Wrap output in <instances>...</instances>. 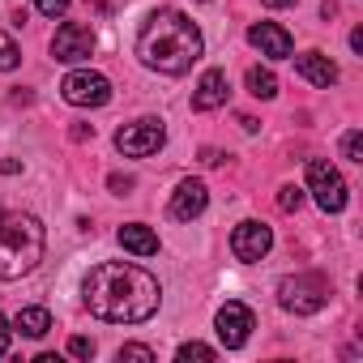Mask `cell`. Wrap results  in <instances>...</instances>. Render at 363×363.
<instances>
[{
	"label": "cell",
	"mask_w": 363,
	"mask_h": 363,
	"mask_svg": "<svg viewBox=\"0 0 363 363\" xmlns=\"http://www.w3.org/2000/svg\"><path fill=\"white\" fill-rule=\"evenodd\" d=\"M206 206H210V189L201 184V179H179V189L171 193L167 214H171L175 223H193V218L206 214Z\"/></svg>",
	"instance_id": "cell-11"
},
{
	"label": "cell",
	"mask_w": 363,
	"mask_h": 363,
	"mask_svg": "<svg viewBox=\"0 0 363 363\" xmlns=\"http://www.w3.org/2000/svg\"><path fill=\"white\" fill-rule=\"evenodd\" d=\"M201 162H206V167H218V162H223V154H218V150H201Z\"/></svg>",
	"instance_id": "cell-29"
},
{
	"label": "cell",
	"mask_w": 363,
	"mask_h": 363,
	"mask_svg": "<svg viewBox=\"0 0 363 363\" xmlns=\"http://www.w3.org/2000/svg\"><path fill=\"white\" fill-rule=\"evenodd\" d=\"M248 43H252L261 56H269V60H286V56H291V48H295V43H291V35H286L278 22H257V26L248 30Z\"/></svg>",
	"instance_id": "cell-12"
},
{
	"label": "cell",
	"mask_w": 363,
	"mask_h": 363,
	"mask_svg": "<svg viewBox=\"0 0 363 363\" xmlns=\"http://www.w3.org/2000/svg\"><path fill=\"white\" fill-rule=\"evenodd\" d=\"M94 26H86V22H65L56 35H52V56L60 60V65H82V60H90L94 56Z\"/></svg>",
	"instance_id": "cell-8"
},
{
	"label": "cell",
	"mask_w": 363,
	"mask_h": 363,
	"mask_svg": "<svg viewBox=\"0 0 363 363\" xmlns=\"http://www.w3.org/2000/svg\"><path fill=\"white\" fill-rule=\"evenodd\" d=\"M175 359L179 363H193V359H214V346H206V342H184L175 350Z\"/></svg>",
	"instance_id": "cell-19"
},
{
	"label": "cell",
	"mask_w": 363,
	"mask_h": 363,
	"mask_svg": "<svg viewBox=\"0 0 363 363\" xmlns=\"http://www.w3.org/2000/svg\"><path fill=\"white\" fill-rule=\"evenodd\" d=\"M201 52H206V39L197 22L179 9H154L137 30V60L167 77L189 73L201 60Z\"/></svg>",
	"instance_id": "cell-2"
},
{
	"label": "cell",
	"mask_w": 363,
	"mask_h": 363,
	"mask_svg": "<svg viewBox=\"0 0 363 363\" xmlns=\"http://www.w3.org/2000/svg\"><path fill=\"white\" fill-rule=\"evenodd\" d=\"M116 240H120V248L133 252V257H154V252H158V235H154L145 223H124V227L116 231Z\"/></svg>",
	"instance_id": "cell-15"
},
{
	"label": "cell",
	"mask_w": 363,
	"mask_h": 363,
	"mask_svg": "<svg viewBox=\"0 0 363 363\" xmlns=\"http://www.w3.org/2000/svg\"><path fill=\"white\" fill-rule=\"evenodd\" d=\"M48 329H52V312L48 308H22L13 316V333H22V337H43Z\"/></svg>",
	"instance_id": "cell-16"
},
{
	"label": "cell",
	"mask_w": 363,
	"mask_h": 363,
	"mask_svg": "<svg viewBox=\"0 0 363 363\" xmlns=\"http://www.w3.org/2000/svg\"><path fill=\"white\" fill-rule=\"evenodd\" d=\"M299 206H303V189L282 184V189H278V210H286V214H291V210H299Z\"/></svg>",
	"instance_id": "cell-21"
},
{
	"label": "cell",
	"mask_w": 363,
	"mask_h": 363,
	"mask_svg": "<svg viewBox=\"0 0 363 363\" xmlns=\"http://www.w3.org/2000/svg\"><path fill=\"white\" fill-rule=\"evenodd\" d=\"M86 137H94V128H86V124H77V128H73V141H86Z\"/></svg>",
	"instance_id": "cell-31"
},
{
	"label": "cell",
	"mask_w": 363,
	"mask_h": 363,
	"mask_svg": "<svg viewBox=\"0 0 363 363\" xmlns=\"http://www.w3.org/2000/svg\"><path fill=\"white\" fill-rule=\"evenodd\" d=\"M60 94H65V103H73V107H107V103H111V82H107L103 73L73 69V73L60 82Z\"/></svg>",
	"instance_id": "cell-7"
},
{
	"label": "cell",
	"mask_w": 363,
	"mask_h": 363,
	"mask_svg": "<svg viewBox=\"0 0 363 363\" xmlns=\"http://www.w3.org/2000/svg\"><path fill=\"white\" fill-rule=\"evenodd\" d=\"M48 248V231L35 214L22 210H0V282L26 278Z\"/></svg>",
	"instance_id": "cell-3"
},
{
	"label": "cell",
	"mask_w": 363,
	"mask_h": 363,
	"mask_svg": "<svg viewBox=\"0 0 363 363\" xmlns=\"http://www.w3.org/2000/svg\"><path fill=\"white\" fill-rule=\"evenodd\" d=\"M69 5H73V0H35V9H39L43 18H65Z\"/></svg>",
	"instance_id": "cell-23"
},
{
	"label": "cell",
	"mask_w": 363,
	"mask_h": 363,
	"mask_svg": "<svg viewBox=\"0 0 363 363\" xmlns=\"http://www.w3.org/2000/svg\"><path fill=\"white\" fill-rule=\"evenodd\" d=\"M82 299L90 308V316L111 320V325H141L158 312L162 303V286L154 274H145L141 265L128 261H103L86 274L82 282Z\"/></svg>",
	"instance_id": "cell-1"
},
{
	"label": "cell",
	"mask_w": 363,
	"mask_h": 363,
	"mask_svg": "<svg viewBox=\"0 0 363 363\" xmlns=\"http://www.w3.org/2000/svg\"><path fill=\"white\" fill-rule=\"evenodd\" d=\"M162 145H167V128H162V120H154V116L133 120V124H124V128L116 133V150H120L124 158H150V154H158Z\"/></svg>",
	"instance_id": "cell-6"
},
{
	"label": "cell",
	"mask_w": 363,
	"mask_h": 363,
	"mask_svg": "<svg viewBox=\"0 0 363 363\" xmlns=\"http://www.w3.org/2000/svg\"><path fill=\"white\" fill-rule=\"evenodd\" d=\"M342 158H350V162H363V133H359V128H350V133L342 137Z\"/></svg>",
	"instance_id": "cell-20"
},
{
	"label": "cell",
	"mask_w": 363,
	"mask_h": 363,
	"mask_svg": "<svg viewBox=\"0 0 363 363\" xmlns=\"http://www.w3.org/2000/svg\"><path fill=\"white\" fill-rule=\"evenodd\" d=\"M227 94H231L227 73L223 69H206L201 82H197V90H193V111H214V107L227 103Z\"/></svg>",
	"instance_id": "cell-13"
},
{
	"label": "cell",
	"mask_w": 363,
	"mask_h": 363,
	"mask_svg": "<svg viewBox=\"0 0 363 363\" xmlns=\"http://www.w3.org/2000/svg\"><path fill=\"white\" fill-rule=\"evenodd\" d=\"M261 5H265V9H291L295 0H261Z\"/></svg>",
	"instance_id": "cell-30"
},
{
	"label": "cell",
	"mask_w": 363,
	"mask_h": 363,
	"mask_svg": "<svg viewBox=\"0 0 363 363\" xmlns=\"http://www.w3.org/2000/svg\"><path fill=\"white\" fill-rule=\"evenodd\" d=\"M107 189H111L116 197H124V193H133V179H128V175H111V179H107Z\"/></svg>",
	"instance_id": "cell-25"
},
{
	"label": "cell",
	"mask_w": 363,
	"mask_h": 363,
	"mask_svg": "<svg viewBox=\"0 0 363 363\" xmlns=\"http://www.w3.org/2000/svg\"><path fill=\"white\" fill-rule=\"evenodd\" d=\"M295 73H299L303 82L320 86V90H329V86L337 82V65H333L325 52H303V56H295Z\"/></svg>",
	"instance_id": "cell-14"
},
{
	"label": "cell",
	"mask_w": 363,
	"mask_h": 363,
	"mask_svg": "<svg viewBox=\"0 0 363 363\" xmlns=\"http://www.w3.org/2000/svg\"><path fill=\"white\" fill-rule=\"evenodd\" d=\"M69 354L73 359H94V342L90 337H69Z\"/></svg>",
	"instance_id": "cell-24"
},
{
	"label": "cell",
	"mask_w": 363,
	"mask_h": 363,
	"mask_svg": "<svg viewBox=\"0 0 363 363\" xmlns=\"http://www.w3.org/2000/svg\"><path fill=\"white\" fill-rule=\"evenodd\" d=\"M18 171H22L18 158H0V175H18Z\"/></svg>",
	"instance_id": "cell-27"
},
{
	"label": "cell",
	"mask_w": 363,
	"mask_h": 363,
	"mask_svg": "<svg viewBox=\"0 0 363 363\" xmlns=\"http://www.w3.org/2000/svg\"><path fill=\"white\" fill-rule=\"evenodd\" d=\"M116 359H120V363H124V359H141V363H154V350H150V346H141V342H124Z\"/></svg>",
	"instance_id": "cell-22"
},
{
	"label": "cell",
	"mask_w": 363,
	"mask_h": 363,
	"mask_svg": "<svg viewBox=\"0 0 363 363\" xmlns=\"http://www.w3.org/2000/svg\"><path fill=\"white\" fill-rule=\"evenodd\" d=\"M325 299H329V282H325L320 274H291V278L278 282V303H282L286 312H295V316L320 312Z\"/></svg>",
	"instance_id": "cell-4"
},
{
	"label": "cell",
	"mask_w": 363,
	"mask_h": 363,
	"mask_svg": "<svg viewBox=\"0 0 363 363\" xmlns=\"http://www.w3.org/2000/svg\"><path fill=\"white\" fill-rule=\"evenodd\" d=\"M9 342H13V325L0 316V354H9Z\"/></svg>",
	"instance_id": "cell-26"
},
{
	"label": "cell",
	"mask_w": 363,
	"mask_h": 363,
	"mask_svg": "<svg viewBox=\"0 0 363 363\" xmlns=\"http://www.w3.org/2000/svg\"><path fill=\"white\" fill-rule=\"evenodd\" d=\"M350 48H354V56H363V26L350 30Z\"/></svg>",
	"instance_id": "cell-28"
},
{
	"label": "cell",
	"mask_w": 363,
	"mask_h": 363,
	"mask_svg": "<svg viewBox=\"0 0 363 363\" xmlns=\"http://www.w3.org/2000/svg\"><path fill=\"white\" fill-rule=\"evenodd\" d=\"M308 193L316 197V206L325 214H342L346 210V179L329 158H308Z\"/></svg>",
	"instance_id": "cell-5"
},
{
	"label": "cell",
	"mask_w": 363,
	"mask_h": 363,
	"mask_svg": "<svg viewBox=\"0 0 363 363\" xmlns=\"http://www.w3.org/2000/svg\"><path fill=\"white\" fill-rule=\"evenodd\" d=\"M269 248H274V231H269L265 223H257V218H248V223H240V227L231 231V252H235V261H244V265H257Z\"/></svg>",
	"instance_id": "cell-10"
},
{
	"label": "cell",
	"mask_w": 363,
	"mask_h": 363,
	"mask_svg": "<svg viewBox=\"0 0 363 363\" xmlns=\"http://www.w3.org/2000/svg\"><path fill=\"white\" fill-rule=\"evenodd\" d=\"M214 329H218V342H223L227 350H240V346L248 342V333L257 329V316H252L248 303L227 299V303L218 308V316H214Z\"/></svg>",
	"instance_id": "cell-9"
},
{
	"label": "cell",
	"mask_w": 363,
	"mask_h": 363,
	"mask_svg": "<svg viewBox=\"0 0 363 363\" xmlns=\"http://www.w3.org/2000/svg\"><path fill=\"white\" fill-rule=\"evenodd\" d=\"M18 65H22V52H18L13 35L0 30V73H9V69H18Z\"/></svg>",
	"instance_id": "cell-18"
},
{
	"label": "cell",
	"mask_w": 363,
	"mask_h": 363,
	"mask_svg": "<svg viewBox=\"0 0 363 363\" xmlns=\"http://www.w3.org/2000/svg\"><path fill=\"white\" fill-rule=\"evenodd\" d=\"M248 94H252V99H274V94H278V77H274L269 69L252 65V69H248Z\"/></svg>",
	"instance_id": "cell-17"
}]
</instances>
